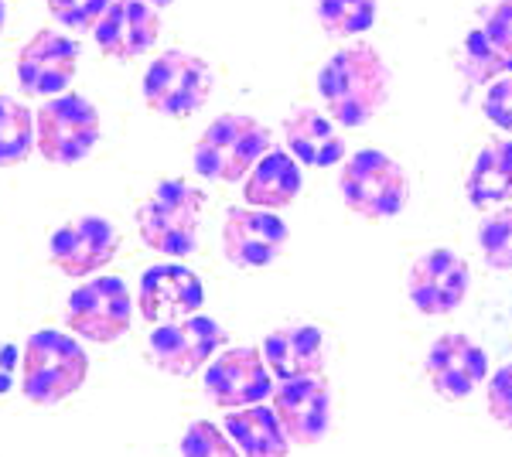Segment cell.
<instances>
[{
    "instance_id": "6da1fadb",
    "label": "cell",
    "mask_w": 512,
    "mask_h": 457,
    "mask_svg": "<svg viewBox=\"0 0 512 457\" xmlns=\"http://www.w3.org/2000/svg\"><path fill=\"white\" fill-rule=\"evenodd\" d=\"M390 93V65L379 55V48L366 45V41L338 48L318 72V96L338 127H366L390 103Z\"/></svg>"
},
{
    "instance_id": "7a4b0ae2",
    "label": "cell",
    "mask_w": 512,
    "mask_h": 457,
    "mask_svg": "<svg viewBox=\"0 0 512 457\" xmlns=\"http://www.w3.org/2000/svg\"><path fill=\"white\" fill-rule=\"evenodd\" d=\"M89 376V355L72 335L35 331L21 355V393L35 406H59Z\"/></svg>"
},
{
    "instance_id": "3957f363",
    "label": "cell",
    "mask_w": 512,
    "mask_h": 457,
    "mask_svg": "<svg viewBox=\"0 0 512 457\" xmlns=\"http://www.w3.org/2000/svg\"><path fill=\"white\" fill-rule=\"evenodd\" d=\"M205 191L185 185L178 178L161 181L144 205L137 209V229L147 249L171 260H185L198 249V226H202Z\"/></svg>"
},
{
    "instance_id": "277c9868",
    "label": "cell",
    "mask_w": 512,
    "mask_h": 457,
    "mask_svg": "<svg viewBox=\"0 0 512 457\" xmlns=\"http://www.w3.org/2000/svg\"><path fill=\"white\" fill-rule=\"evenodd\" d=\"M267 151H274V134L256 116L222 113L198 137L192 164L202 178L236 185L256 168V161Z\"/></svg>"
},
{
    "instance_id": "5b68a950",
    "label": "cell",
    "mask_w": 512,
    "mask_h": 457,
    "mask_svg": "<svg viewBox=\"0 0 512 457\" xmlns=\"http://www.w3.org/2000/svg\"><path fill=\"white\" fill-rule=\"evenodd\" d=\"M338 191H342V202L352 215L366 222H383L407 209L410 174L390 154L366 147V151H355L342 164Z\"/></svg>"
},
{
    "instance_id": "8992f818",
    "label": "cell",
    "mask_w": 512,
    "mask_h": 457,
    "mask_svg": "<svg viewBox=\"0 0 512 457\" xmlns=\"http://www.w3.org/2000/svg\"><path fill=\"white\" fill-rule=\"evenodd\" d=\"M216 89V76L212 69L192 52H181V48H168L151 62L144 76V103L151 113L158 116H195L205 103L212 99Z\"/></svg>"
},
{
    "instance_id": "52a82bcc",
    "label": "cell",
    "mask_w": 512,
    "mask_h": 457,
    "mask_svg": "<svg viewBox=\"0 0 512 457\" xmlns=\"http://www.w3.org/2000/svg\"><path fill=\"white\" fill-rule=\"evenodd\" d=\"M99 113L86 96H52L35 113V144L48 164H79L99 144Z\"/></svg>"
},
{
    "instance_id": "ba28073f",
    "label": "cell",
    "mask_w": 512,
    "mask_h": 457,
    "mask_svg": "<svg viewBox=\"0 0 512 457\" xmlns=\"http://www.w3.org/2000/svg\"><path fill=\"white\" fill-rule=\"evenodd\" d=\"M134 321V297L120 277H93L72 290L65 304V324L72 335L96 345H110L130 331Z\"/></svg>"
},
{
    "instance_id": "9c48e42d",
    "label": "cell",
    "mask_w": 512,
    "mask_h": 457,
    "mask_svg": "<svg viewBox=\"0 0 512 457\" xmlns=\"http://www.w3.org/2000/svg\"><path fill=\"white\" fill-rule=\"evenodd\" d=\"M226 345V331L216 318H202V314H192V318L181 321H168L158 324L147 338V352H151V362L158 365L161 372L178 379H188L195 372H202L205 365L216 359V352Z\"/></svg>"
},
{
    "instance_id": "30bf717a",
    "label": "cell",
    "mask_w": 512,
    "mask_h": 457,
    "mask_svg": "<svg viewBox=\"0 0 512 457\" xmlns=\"http://www.w3.org/2000/svg\"><path fill=\"white\" fill-rule=\"evenodd\" d=\"M468 290H472V270L468 260L451 249H431V253H420L410 263L407 273V297L414 307L427 318H444L454 314L465 304Z\"/></svg>"
},
{
    "instance_id": "8fae6325",
    "label": "cell",
    "mask_w": 512,
    "mask_h": 457,
    "mask_svg": "<svg viewBox=\"0 0 512 457\" xmlns=\"http://www.w3.org/2000/svg\"><path fill=\"white\" fill-rule=\"evenodd\" d=\"M205 393L222 410H243L274 396V372L253 345L226 348L205 365Z\"/></svg>"
},
{
    "instance_id": "7c38bea8",
    "label": "cell",
    "mask_w": 512,
    "mask_h": 457,
    "mask_svg": "<svg viewBox=\"0 0 512 457\" xmlns=\"http://www.w3.org/2000/svg\"><path fill=\"white\" fill-rule=\"evenodd\" d=\"M424 372L441 400L458 403L468 400L489 376V355L475 338L461 335V331H448V335L434 338V345L427 348Z\"/></svg>"
},
{
    "instance_id": "4fadbf2b",
    "label": "cell",
    "mask_w": 512,
    "mask_h": 457,
    "mask_svg": "<svg viewBox=\"0 0 512 457\" xmlns=\"http://www.w3.org/2000/svg\"><path fill=\"white\" fill-rule=\"evenodd\" d=\"M291 229L277 212L229 209L222 222V253L239 270H263L287 249Z\"/></svg>"
},
{
    "instance_id": "5bb4252c",
    "label": "cell",
    "mask_w": 512,
    "mask_h": 457,
    "mask_svg": "<svg viewBox=\"0 0 512 457\" xmlns=\"http://www.w3.org/2000/svg\"><path fill=\"white\" fill-rule=\"evenodd\" d=\"M270 406L294 447H315L332 430V386L325 376L280 382Z\"/></svg>"
},
{
    "instance_id": "9a60e30c",
    "label": "cell",
    "mask_w": 512,
    "mask_h": 457,
    "mask_svg": "<svg viewBox=\"0 0 512 457\" xmlns=\"http://www.w3.org/2000/svg\"><path fill=\"white\" fill-rule=\"evenodd\" d=\"M117 249H120V232L103 215H79V219L65 222V226L55 229L52 243H48L55 267L65 277H76V280L93 277L106 263H113Z\"/></svg>"
},
{
    "instance_id": "2e32d148",
    "label": "cell",
    "mask_w": 512,
    "mask_h": 457,
    "mask_svg": "<svg viewBox=\"0 0 512 457\" xmlns=\"http://www.w3.org/2000/svg\"><path fill=\"white\" fill-rule=\"evenodd\" d=\"M79 69V45L59 31H38L18 55V86L24 96H62Z\"/></svg>"
},
{
    "instance_id": "e0dca14e",
    "label": "cell",
    "mask_w": 512,
    "mask_h": 457,
    "mask_svg": "<svg viewBox=\"0 0 512 457\" xmlns=\"http://www.w3.org/2000/svg\"><path fill=\"white\" fill-rule=\"evenodd\" d=\"M205 304V287L195 270L181 267V263H158V267L144 270L137 287V307L140 318L151 324H168L192 318Z\"/></svg>"
},
{
    "instance_id": "ac0fdd59",
    "label": "cell",
    "mask_w": 512,
    "mask_h": 457,
    "mask_svg": "<svg viewBox=\"0 0 512 457\" xmlns=\"http://www.w3.org/2000/svg\"><path fill=\"white\" fill-rule=\"evenodd\" d=\"M96 45L103 55L130 62V58L151 52L161 38V14L158 7L144 4V0H113L106 14L93 28Z\"/></svg>"
},
{
    "instance_id": "d6986e66",
    "label": "cell",
    "mask_w": 512,
    "mask_h": 457,
    "mask_svg": "<svg viewBox=\"0 0 512 457\" xmlns=\"http://www.w3.org/2000/svg\"><path fill=\"white\" fill-rule=\"evenodd\" d=\"M263 362L274 372V379L291 382L304 376H321L328 365V342L325 331L315 324H284L270 331L260 345Z\"/></svg>"
},
{
    "instance_id": "ffe728a7",
    "label": "cell",
    "mask_w": 512,
    "mask_h": 457,
    "mask_svg": "<svg viewBox=\"0 0 512 457\" xmlns=\"http://www.w3.org/2000/svg\"><path fill=\"white\" fill-rule=\"evenodd\" d=\"M284 140L287 154L308 168H332V164L345 161V140L338 134L335 120L315 106H297L294 113H287Z\"/></svg>"
},
{
    "instance_id": "44dd1931",
    "label": "cell",
    "mask_w": 512,
    "mask_h": 457,
    "mask_svg": "<svg viewBox=\"0 0 512 457\" xmlns=\"http://www.w3.org/2000/svg\"><path fill=\"white\" fill-rule=\"evenodd\" d=\"M301 188H304L301 164H297L287 151H277V147L263 154L260 161H256V168L243 178L246 205L267 209V212L294 205V198L301 195Z\"/></svg>"
},
{
    "instance_id": "7402d4cb",
    "label": "cell",
    "mask_w": 512,
    "mask_h": 457,
    "mask_svg": "<svg viewBox=\"0 0 512 457\" xmlns=\"http://www.w3.org/2000/svg\"><path fill=\"white\" fill-rule=\"evenodd\" d=\"M222 430L233 437L243 457H287L291 454V440L280 427L274 406L253 403L243 410H229L222 420Z\"/></svg>"
},
{
    "instance_id": "603a6c76",
    "label": "cell",
    "mask_w": 512,
    "mask_h": 457,
    "mask_svg": "<svg viewBox=\"0 0 512 457\" xmlns=\"http://www.w3.org/2000/svg\"><path fill=\"white\" fill-rule=\"evenodd\" d=\"M465 191L475 209L512 202V137H495L475 154Z\"/></svg>"
},
{
    "instance_id": "cb8c5ba5",
    "label": "cell",
    "mask_w": 512,
    "mask_h": 457,
    "mask_svg": "<svg viewBox=\"0 0 512 457\" xmlns=\"http://www.w3.org/2000/svg\"><path fill=\"white\" fill-rule=\"evenodd\" d=\"M35 116L14 96H0V168H14L31 157Z\"/></svg>"
},
{
    "instance_id": "d4e9b609",
    "label": "cell",
    "mask_w": 512,
    "mask_h": 457,
    "mask_svg": "<svg viewBox=\"0 0 512 457\" xmlns=\"http://www.w3.org/2000/svg\"><path fill=\"white\" fill-rule=\"evenodd\" d=\"M315 18L328 38H359L379 18V0H315Z\"/></svg>"
},
{
    "instance_id": "484cf974",
    "label": "cell",
    "mask_w": 512,
    "mask_h": 457,
    "mask_svg": "<svg viewBox=\"0 0 512 457\" xmlns=\"http://www.w3.org/2000/svg\"><path fill=\"white\" fill-rule=\"evenodd\" d=\"M478 249L489 270L512 273V202L489 212L478 226Z\"/></svg>"
},
{
    "instance_id": "4316f807",
    "label": "cell",
    "mask_w": 512,
    "mask_h": 457,
    "mask_svg": "<svg viewBox=\"0 0 512 457\" xmlns=\"http://www.w3.org/2000/svg\"><path fill=\"white\" fill-rule=\"evenodd\" d=\"M181 457H243L233 437L212 420H195L181 434Z\"/></svg>"
},
{
    "instance_id": "83f0119b",
    "label": "cell",
    "mask_w": 512,
    "mask_h": 457,
    "mask_svg": "<svg viewBox=\"0 0 512 457\" xmlns=\"http://www.w3.org/2000/svg\"><path fill=\"white\" fill-rule=\"evenodd\" d=\"M110 4L113 0H48V14H52L62 28H72L76 35H86V31L96 28Z\"/></svg>"
},
{
    "instance_id": "f1b7e54d",
    "label": "cell",
    "mask_w": 512,
    "mask_h": 457,
    "mask_svg": "<svg viewBox=\"0 0 512 457\" xmlns=\"http://www.w3.org/2000/svg\"><path fill=\"white\" fill-rule=\"evenodd\" d=\"M485 406H489V417L499 423V427L512 430V362L502 365L499 372H492L489 376Z\"/></svg>"
},
{
    "instance_id": "f546056e",
    "label": "cell",
    "mask_w": 512,
    "mask_h": 457,
    "mask_svg": "<svg viewBox=\"0 0 512 457\" xmlns=\"http://www.w3.org/2000/svg\"><path fill=\"white\" fill-rule=\"evenodd\" d=\"M478 31H482L495 52L512 62V0H499V4L485 14V24Z\"/></svg>"
},
{
    "instance_id": "4dcf8cb0",
    "label": "cell",
    "mask_w": 512,
    "mask_h": 457,
    "mask_svg": "<svg viewBox=\"0 0 512 457\" xmlns=\"http://www.w3.org/2000/svg\"><path fill=\"white\" fill-rule=\"evenodd\" d=\"M482 110L495 127L512 134V76H502V79L492 82L489 93H485Z\"/></svg>"
},
{
    "instance_id": "1f68e13d",
    "label": "cell",
    "mask_w": 512,
    "mask_h": 457,
    "mask_svg": "<svg viewBox=\"0 0 512 457\" xmlns=\"http://www.w3.org/2000/svg\"><path fill=\"white\" fill-rule=\"evenodd\" d=\"M4 21H7V4L0 0V31H4Z\"/></svg>"
},
{
    "instance_id": "d6a6232c",
    "label": "cell",
    "mask_w": 512,
    "mask_h": 457,
    "mask_svg": "<svg viewBox=\"0 0 512 457\" xmlns=\"http://www.w3.org/2000/svg\"><path fill=\"white\" fill-rule=\"evenodd\" d=\"M144 4H151V7H158V11H161V7H168L171 0H144Z\"/></svg>"
}]
</instances>
